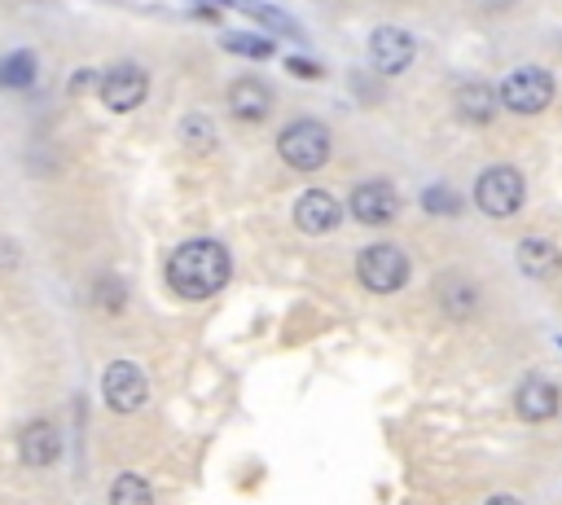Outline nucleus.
Listing matches in <instances>:
<instances>
[{
  "mask_svg": "<svg viewBox=\"0 0 562 505\" xmlns=\"http://www.w3.org/2000/svg\"><path fill=\"white\" fill-rule=\"evenodd\" d=\"M228 272H233V259H228V250H224L220 242H211V237L180 242V246L167 255V268H162L167 290H171L176 299H184V303H198V299L220 294L224 281H228Z\"/></svg>",
  "mask_w": 562,
  "mask_h": 505,
  "instance_id": "nucleus-1",
  "label": "nucleus"
},
{
  "mask_svg": "<svg viewBox=\"0 0 562 505\" xmlns=\"http://www.w3.org/2000/svg\"><path fill=\"white\" fill-rule=\"evenodd\" d=\"M408 272H413L408 255L400 246H391V242H373V246H364L356 255V277H360V285L369 294H395L408 281Z\"/></svg>",
  "mask_w": 562,
  "mask_h": 505,
  "instance_id": "nucleus-2",
  "label": "nucleus"
},
{
  "mask_svg": "<svg viewBox=\"0 0 562 505\" xmlns=\"http://www.w3.org/2000/svg\"><path fill=\"white\" fill-rule=\"evenodd\" d=\"M277 154H281V162H290L294 171H316V167H325V158H329V132H325V123H316V119H294V123H285L281 136H277Z\"/></svg>",
  "mask_w": 562,
  "mask_h": 505,
  "instance_id": "nucleus-3",
  "label": "nucleus"
},
{
  "mask_svg": "<svg viewBox=\"0 0 562 505\" xmlns=\"http://www.w3.org/2000/svg\"><path fill=\"white\" fill-rule=\"evenodd\" d=\"M501 105H509L514 114H540L553 101V75L540 66H518L501 79Z\"/></svg>",
  "mask_w": 562,
  "mask_h": 505,
  "instance_id": "nucleus-4",
  "label": "nucleus"
},
{
  "mask_svg": "<svg viewBox=\"0 0 562 505\" xmlns=\"http://www.w3.org/2000/svg\"><path fill=\"white\" fill-rule=\"evenodd\" d=\"M522 193H527V184H522V176L514 167H487L479 176V184H474V206L483 215H492V220H505V215H514L522 206Z\"/></svg>",
  "mask_w": 562,
  "mask_h": 505,
  "instance_id": "nucleus-5",
  "label": "nucleus"
},
{
  "mask_svg": "<svg viewBox=\"0 0 562 505\" xmlns=\"http://www.w3.org/2000/svg\"><path fill=\"white\" fill-rule=\"evenodd\" d=\"M149 395V378L136 360H114L105 373H101V400L114 408V413H136Z\"/></svg>",
  "mask_w": 562,
  "mask_h": 505,
  "instance_id": "nucleus-6",
  "label": "nucleus"
},
{
  "mask_svg": "<svg viewBox=\"0 0 562 505\" xmlns=\"http://www.w3.org/2000/svg\"><path fill=\"white\" fill-rule=\"evenodd\" d=\"M145 92H149V75H145L136 61H119V66H110V70L101 75V88H97L101 105L114 110V114L136 110V105L145 101Z\"/></svg>",
  "mask_w": 562,
  "mask_h": 505,
  "instance_id": "nucleus-7",
  "label": "nucleus"
},
{
  "mask_svg": "<svg viewBox=\"0 0 562 505\" xmlns=\"http://www.w3.org/2000/svg\"><path fill=\"white\" fill-rule=\"evenodd\" d=\"M347 202H351V215H356L360 224H369V228L391 224V220L400 215V193H395L386 180H360Z\"/></svg>",
  "mask_w": 562,
  "mask_h": 505,
  "instance_id": "nucleus-8",
  "label": "nucleus"
},
{
  "mask_svg": "<svg viewBox=\"0 0 562 505\" xmlns=\"http://www.w3.org/2000/svg\"><path fill=\"white\" fill-rule=\"evenodd\" d=\"M514 413H518L522 422H549V417H558V413H562V391H558V382H549L544 373H527V378L518 382V391H514Z\"/></svg>",
  "mask_w": 562,
  "mask_h": 505,
  "instance_id": "nucleus-9",
  "label": "nucleus"
},
{
  "mask_svg": "<svg viewBox=\"0 0 562 505\" xmlns=\"http://www.w3.org/2000/svg\"><path fill=\"white\" fill-rule=\"evenodd\" d=\"M413 53H417V44H413V35L400 31V26H378V31L369 35V61H373L378 75H400V70H408V66H413Z\"/></svg>",
  "mask_w": 562,
  "mask_h": 505,
  "instance_id": "nucleus-10",
  "label": "nucleus"
},
{
  "mask_svg": "<svg viewBox=\"0 0 562 505\" xmlns=\"http://www.w3.org/2000/svg\"><path fill=\"white\" fill-rule=\"evenodd\" d=\"M57 457H61V435H57V426L44 422V417H31V422L18 430V461L31 465V470H44V465H53Z\"/></svg>",
  "mask_w": 562,
  "mask_h": 505,
  "instance_id": "nucleus-11",
  "label": "nucleus"
},
{
  "mask_svg": "<svg viewBox=\"0 0 562 505\" xmlns=\"http://www.w3.org/2000/svg\"><path fill=\"white\" fill-rule=\"evenodd\" d=\"M338 220H342V206H338L334 193H325V189H307V193H299V202H294V224H299L307 237H325V233H334Z\"/></svg>",
  "mask_w": 562,
  "mask_h": 505,
  "instance_id": "nucleus-12",
  "label": "nucleus"
},
{
  "mask_svg": "<svg viewBox=\"0 0 562 505\" xmlns=\"http://www.w3.org/2000/svg\"><path fill=\"white\" fill-rule=\"evenodd\" d=\"M228 114L237 123H263L272 114V88L255 75H241L228 83Z\"/></svg>",
  "mask_w": 562,
  "mask_h": 505,
  "instance_id": "nucleus-13",
  "label": "nucleus"
},
{
  "mask_svg": "<svg viewBox=\"0 0 562 505\" xmlns=\"http://www.w3.org/2000/svg\"><path fill=\"white\" fill-rule=\"evenodd\" d=\"M435 299H439V312L448 321H470L479 312V285L465 272H443L435 281Z\"/></svg>",
  "mask_w": 562,
  "mask_h": 505,
  "instance_id": "nucleus-14",
  "label": "nucleus"
},
{
  "mask_svg": "<svg viewBox=\"0 0 562 505\" xmlns=\"http://www.w3.org/2000/svg\"><path fill=\"white\" fill-rule=\"evenodd\" d=\"M496 105H501V92L492 83H483V79H470V83L457 88V114L465 123H474V127L492 123L496 119Z\"/></svg>",
  "mask_w": 562,
  "mask_h": 505,
  "instance_id": "nucleus-15",
  "label": "nucleus"
},
{
  "mask_svg": "<svg viewBox=\"0 0 562 505\" xmlns=\"http://www.w3.org/2000/svg\"><path fill=\"white\" fill-rule=\"evenodd\" d=\"M518 268H522L531 281H549V277H558V268H562V250H558L553 242H544V237H522V242H518Z\"/></svg>",
  "mask_w": 562,
  "mask_h": 505,
  "instance_id": "nucleus-16",
  "label": "nucleus"
},
{
  "mask_svg": "<svg viewBox=\"0 0 562 505\" xmlns=\"http://www.w3.org/2000/svg\"><path fill=\"white\" fill-rule=\"evenodd\" d=\"M110 505H154V487H149V479L123 470V474L110 483Z\"/></svg>",
  "mask_w": 562,
  "mask_h": 505,
  "instance_id": "nucleus-17",
  "label": "nucleus"
},
{
  "mask_svg": "<svg viewBox=\"0 0 562 505\" xmlns=\"http://www.w3.org/2000/svg\"><path fill=\"white\" fill-rule=\"evenodd\" d=\"M31 79H35V53L0 57V88H31Z\"/></svg>",
  "mask_w": 562,
  "mask_h": 505,
  "instance_id": "nucleus-18",
  "label": "nucleus"
},
{
  "mask_svg": "<svg viewBox=\"0 0 562 505\" xmlns=\"http://www.w3.org/2000/svg\"><path fill=\"white\" fill-rule=\"evenodd\" d=\"M180 136H184V145L198 149V154H206V149L215 145V127H211L206 114H184V119H180Z\"/></svg>",
  "mask_w": 562,
  "mask_h": 505,
  "instance_id": "nucleus-19",
  "label": "nucleus"
},
{
  "mask_svg": "<svg viewBox=\"0 0 562 505\" xmlns=\"http://www.w3.org/2000/svg\"><path fill=\"white\" fill-rule=\"evenodd\" d=\"M228 53H241V57H272V40H263V35H246V31H228L224 40H220Z\"/></svg>",
  "mask_w": 562,
  "mask_h": 505,
  "instance_id": "nucleus-20",
  "label": "nucleus"
},
{
  "mask_svg": "<svg viewBox=\"0 0 562 505\" xmlns=\"http://www.w3.org/2000/svg\"><path fill=\"white\" fill-rule=\"evenodd\" d=\"M92 299H97V307H101V312H123V307H127V290H123L114 277H97Z\"/></svg>",
  "mask_w": 562,
  "mask_h": 505,
  "instance_id": "nucleus-21",
  "label": "nucleus"
},
{
  "mask_svg": "<svg viewBox=\"0 0 562 505\" xmlns=\"http://www.w3.org/2000/svg\"><path fill=\"white\" fill-rule=\"evenodd\" d=\"M422 206L426 211H443V215H452V211H461V202L448 193V189H426V198H422Z\"/></svg>",
  "mask_w": 562,
  "mask_h": 505,
  "instance_id": "nucleus-22",
  "label": "nucleus"
},
{
  "mask_svg": "<svg viewBox=\"0 0 562 505\" xmlns=\"http://www.w3.org/2000/svg\"><path fill=\"white\" fill-rule=\"evenodd\" d=\"M18 259H22V255H18V246H13L9 237H0V272H9V268H18Z\"/></svg>",
  "mask_w": 562,
  "mask_h": 505,
  "instance_id": "nucleus-23",
  "label": "nucleus"
},
{
  "mask_svg": "<svg viewBox=\"0 0 562 505\" xmlns=\"http://www.w3.org/2000/svg\"><path fill=\"white\" fill-rule=\"evenodd\" d=\"M70 88H75V92H83V88H101V75H97V70H79V75L70 79Z\"/></svg>",
  "mask_w": 562,
  "mask_h": 505,
  "instance_id": "nucleus-24",
  "label": "nucleus"
},
{
  "mask_svg": "<svg viewBox=\"0 0 562 505\" xmlns=\"http://www.w3.org/2000/svg\"><path fill=\"white\" fill-rule=\"evenodd\" d=\"M483 505H527V501H522V496H514V492H492Z\"/></svg>",
  "mask_w": 562,
  "mask_h": 505,
  "instance_id": "nucleus-25",
  "label": "nucleus"
},
{
  "mask_svg": "<svg viewBox=\"0 0 562 505\" xmlns=\"http://www.w3.org/2000/svg\"><path fill=\"white\" fill-rule=\"evenodd\" d=\"M474 9H483V13H501V9H509L514 0H470Z\"/></svg>",
  "mask_w": 562,
  "mask_h": 505,
  "instance_id": "nucleus-26",
  "label": "nucleus"
},
{
  "mask_svg": "<svg viewBox=\"0 0 562 505\" xmlns=\"http://www.w3.org/2000/svg\"><path fill=\"white\" fill-rule=\"evenodd\" d=\"M290 75H316V66H312V61H299V57H294V61H290Z\"/></svg>",
  "mask_w": 562,
  "mask_h": 505,
  "instance_id": "nucleus-27",
  "label": "nucleus"
}]
</instances>
